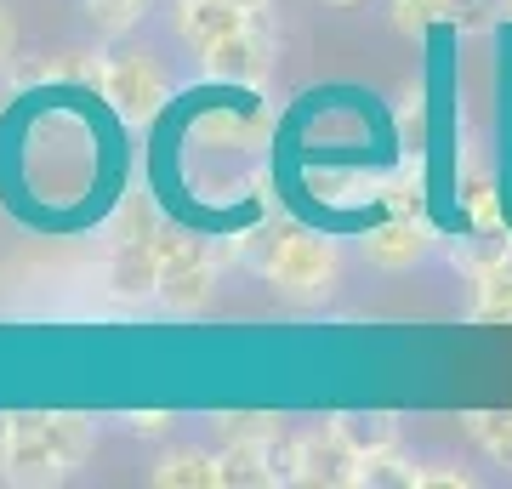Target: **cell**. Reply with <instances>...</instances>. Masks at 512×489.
Returning <instances> with one entry per match:
<instances>
[{"label":"cell","mask_w":512,"mask_h":489,"mask_svg":"<svg viewBox=\"0 0 512 489\" xmlns=\"http://www.w3.org/2000/svg\"><path fill=\"white\" fill-rule=\"evenodd\" d=\"M268 279H274L285 296H296V302L330 296V285H336V251H330V239L279 234V251H274V262H268Z\"/></svg>","instance_id":"obj_4"},{"label":"cell","mask_w":512,"mask_h":489,"mask_svg":"<svg viewBox=\"0 0 512 489\" xmlns=\"http://www.w3.org/2000/svg\"><path fill=\"white\" fill-rule=\"evenodd\" d=\"M507 12H512V0H507Z\"/></svg>","instance_id":"obj_27"},{"label":"cell","mask_w":512,"mask_h":489,"mask_svg":"<svg viewBox=\"0 0 512 489\" xmlns=\"http://www.w3.org/2000/svg\"><path fill=\"white\" fill-rule=\"evenodd\" d=\"M359 461H365V455L336 433V421L296 433V484H308V489H348V484H359Z\"/></svg>","instance_id":"obj_6"},{"label":"cell","mask_w":512,"mask_h":489,"mask_svg":"<svg viewBox=\"0 0 512 489\" xmlns=\"http://www.w3.org/2000/svg\"><path fill=\"white\" fill-rule=\"evenodd\" d=\"M461 205H467V222L473 228H501V200H495V182L484 171H467L461 177Z\"/></svg>","instance_id":"obj_17"},{"label":"cell","mask_w":512,"mask_h":489,"mask_svg":"<svg viewBox=\"0 0 512 489\" xmlns=\"http://www.w3.org/2000/svg\"><path fill=\"white\" fill-rule=\"evenodd\" d=\"M86 12H92V23L103 29V35H126V29L143 23L148 0H86Z\"/></svg>","instance_id":"obj_18"},{"label":"cell","mask_w":512,"mask_h":489,"mask_svg":"<svg viewBox=\"0 0 512 489\" xmlns=\"http://www.w3.org/2000/svg\"><path fill=\"white\" fill-rule=\"evenodd\" d=\"M330 6H359V0H330Z\"/></svg>","instance_id":"obj_26"},{"label":"cell","mask_w":512,"mask_h":489,"mask_svg":"<svg viewBox=\"0 0 512 489\" xmlns=\"http://www.w3.org/2000/svg\"><path fill=\"white\" fill-rule=\"evenodd\" d=\"M46 444H52L57 461L74 472L86 455H92V444H97L92 416H80V410H46Z\"/></svg>","instance_id":"obj_12"},{"label":"cell","mask_w":512,"mask_h":489,"mask_svg":"<svg viewBox=\"0 0 512 489\" xmlns=\"http://www.w3.org/2000/svg\"><path fill=\"white\" fill-rule=\"evenodd\" d=\"M427 245H433V228L421 217H393V222H382V228H370V239H365V256L376 262V268H416L421 256H427Z\"/></svg>","instance_id":"obj_8"},{"label":"cell","mask_w":512,"mask_h":489,"mask_svg":"<svg viewBox=\"0 0 512 489\" xmlns=\"http://www.w3.org/2000/svg\"><path fill=\"white\" fill-rule=\"evenodd\" d=\"M97 86H103V97H109L126 120H154V114L171 103V80H165V69L148 52H114V57H103Z\"/></svg>","instance_id":"obj_2"},{"label":"cell","mask_w":512,"mask_h":489,"mask_svg":"<svg viewBox=\"0 0 512 489\" xmlns=\"http://www.w3.org/2000/svg\"><path fill=\"white\" fill-rule=\"evenodd\" d=\"M234 6H245V12H262V6H268V0H234Z\"/></svg>","instance_id":"obj_25"},{"label":"cell","mask_w":512,"mask_h":489,"mask_svg":"<svg viewBox=\"0 0 512 489\" xmlns=\"http://www.w3.org/2000/svg\"><path fill=\"white\" fill-rule=\"evenodd\" d=\"M0 478L23 489L57 484L69 478V467L57 461V450L46 444V410H18L6 421V438H0Z\"/></svg>","instance_id":"obj_3"},{"label":"cell","mask_w":512,"mask_h":489,"mask_svg":"<svg viewBox=\"0 0 512 489\" xmlns=\"http://www.w3.org/2000/svg\"><path fill=\"white\" fill-rule=\"evenodd\" d=\"M336 421V433L348 438L359 455H376V450H393L399 444V421L387 416V410H342Z\"/></svg>","instance_id":"obj_13"},{"label":"cell","mask_w":512,"mask_h":489,"mask_svg":"<svg viewBox=\"0 0 512 489\" xmlns=\"http://www.w3.org/2000/svg\"><path fill=\"white\" fill-rule=\"evenodd\" d=\"M131 433L160 438V433H171V416H165V410H137V416H131Z\"/></svg>","instance_id":"obj_23"},{"label":"cell","mask_w":512,"mask_h":489,"mask_svg":"<svg viewBox=\"0 0 512 489\" xmlns=\"http://www.w3.org/2000/svg\"><path fill=\"white\" fill-rule=\"evenodd\" d=\"M171 313H200L217 296V256L205 239L160 234V285H154Z\"/></svg>","instance_id":"obj_1"},{"label":"cell","mask_w":512,"mask_h":489,"mask_svg":"<svg viewBox=\"0 0 512 489\" xmlns=\"http://www.w3.org/2000/svg\"><path fill=\"white\" fill-rule=\"evenodd\" d=\"M109 285L120 296H148V290L160 285V234L154 239H114Z\"/></svg>","instance_id":"obj_9"},{"label":"cell","mask_w":512,"mask_h":489,"mask_svg":"<svg viewBox=\"0 0 512 489\" xmlns=\"http://www.w3.org/2000/svg\"><path fill=\"white\" fill-rule=\"evenodd\" d=\"M439 23L456 29V0H393V29L404 35H427Z\"/></svg>","instance_id":"obj_16"},{"label":"cell","mask_w":512,"mask_h":489,"mask_svg":"<svg viewBox=\"0 0 512 489\" xmlns=\"http://www.w3.org/2000/svg\"><path fill=\"white\" fill-rule=\"evenodd\" d=\"M461 421H467V438L490 461L512 467V410H473V416H461Z\"/></svg>","instance_id":"obj_15"},{"label":"cell","mask_w":512,"mask_h":489,"mask_svg":"<svg viewBox=\"0 0 512 489\" xmlns=\"http://www.w3.org/2000/svg\"><path fill=\"white\" fill-rule=\"evenodd\" d=\"M154 489H222V461L211 450H171L154 461Z\"/></svg>","instance_id":"obj_10"},{"label":"cell","mask_w":512,"mask_h":489,"mask_svg":"<svg viewBox=\"0 0 512 489\" xmlns=\"http://www.w3.org/2000/svg\"><path fill=\"white\" fill-rule=\"evenodd\" d=\"M359 489H421V467L410 455H399V444L376 450L359 461Z\"/></svg>","instance_id":"obj_14"},{"label":"cell","mask_w":512,"mask_h":489,"mask_svg":"<svg viewBox=\"0 0 512 489\" xmlns=\"http://www.w3.org/2000/svg\"><path fill=\"white\" fill-rule=\"evenodd\" d=\"M12 46H18V23H12V12L0 6V69L12 63Z\"/></svg>","instance_id":"obj_24"},{"label":"cell","mask_w":512,"mask_h":489,"mask_svg":"<svg viewBox=\"0 0 512 489\" xmlns=\"http://www.w3.org/2000/svg\"><path fill=\"white\" fill-rule=\"evenodd\" d=\"M251 23V12L245 6H234V0H177L171 6V29L188 40V46H217V40L239 35Z\"/></svg>","instance_id":"obj_7"},{"label":"cell","mask_w":512,"mask_h":489,"mask_svg":"<svg viewBox=\"0 0 512 489\" xmlns=\"http://www.w3.org/2000/svg\"><path fill=\"white\" fill-rule=\"evenodd\" d=\"M217 461H222V489H268V484H274L262 438H239V444H222Z\"/></svg>","instance_id":"obj_11"},{"label":"cell","mask_w":512,"mask_h":489,"mask_svg":"<svg viewBox=\"0 0 512 489\" xmlns=\"http://www.w3.org/2000/svg\"><path fill=\"white\" fill-rule=\"evenodd\" d=\"M279 433V416H251V410H239V416H217V438L222 444H239V438H268Z\"/></svg>","instance_id":"obj_19"},{"label":"cell","mask_w":512,"mask_h":489,"mask_svg":"<svg viewBox=\"0 0 512 489\" xmlns=\"http://www.w3.org/2000/svg\"><path fill=\"white\" fill-rule=\"evenodd\" d=\"M205 74L222 80V86H262L268 69H274V29L262 12H251V23L239 29V35L217 40V46H205Z\"/></svg>","instance_id":"obj_5"},{"label":"cell","mask_w":512,"mask_h":489,"mask_svg":"<svg viewBox=\"0 0 512 489\" xmlns=\"http://www.w3.org/2000/svg\"><path fill=\"white\" fill-rule=\"evenodd\" d=\"M382 200L393 205V217H421V182H410V177L387 182V188H382Z\"/></svg>","instance_id":"obj_21"},{"label":"cell","mask_w":512,"mask_h":489,"mask_svg":"<svg viewBox=\"0 0 512 489\" xmlns=\"http://www.w3.org/2000/svg\"><path fill=\"white\" fill-rule=\"evenodd\" d=\"M478 478L467 467H450V461H439V467H421V489H473Z\"/></svg>","instance_id":"obj_22"},{"label":"cell","mask_w":512,"mask_h":489,"mask_svg":"<svg viewBox=\"0 0 512 489\" xmlns=\"http://www.w3.org/2000/svg\"><path fill=\"white\" fill-rule=\"evenodd\" d=\"M114 239H154V211H148L143 194H131L120 222H114Z\"/></svg>","instance_id":"obj_20"}]
</instances>
